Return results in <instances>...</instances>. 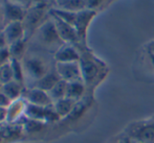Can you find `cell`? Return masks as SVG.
<instances>
[{"label": "cell", "instance_id": "1", "mask_svg": "<svg viewBox=\"0 0 154 143\" xmlns=\"http://www.w3.org/2000/svg\"><path fill=\"white\" fill-rule=\"evenodd\" d=\"M81 53L80 58V66H81L82 77L86 87L94 85L95 83L102 79L104 74V64L101 63L91 52L86 50V46L83 47V50L79 49Z\"/></svg>", "mask_w": 154, "mask_h": 143}, {"label": "cell", "instance_id": "2", "mask_svg": "<svg viewBox=\"0 0 154 143\" xmlns=\"http://www.w3.org/2000/svg\"><path fill=\"white\" fill-rule=\"evenodd\" d=\"M49 12H51L49 3L45 0L35 4L27 10L26 15L22 21L25 29V39L34 31H36L47 20L46 16L49 15Z\"/></svg>", "mask_w": 154, "mask_h": 143}, {"label": "cell", "instance_id": "3", "mask_svg": "<svg viewBox=\"0 0 154 143\" xmlns=\"http://www.w3.org/2000/svg\"><path fill=\"white\" fill-rule=\"evenodd\" d=\"M22 65L23 70H24L25 82L32 81L34 83L32 87H35L37 82L40 81L45 74H47L51 71L44 58L38 55H25L22 60Z\"/></svg>", "mask_w": 154, "mask_h": 143}, {"label": "cell", "instance_id": "4", "mask_svg": "<svg viewBox=\"0 0 154 143\" xmlns=\"http://www.w3.org/2000/svg\"><path fill=\"white\" fill-rule=\"evenodd\" d=\"M36 34L39 42L46 47H51V48L56 47V49H58L64 44L58 34L51 14H49V18L36 30Z\"/></svg>", "mask_w": 154, "mask_h": 143}, {"label": "cell", "instance_id": "5", "mask_svg": "<svg viewBox=\"0 0 154 143\" xmlns=\"http://www.w3.org/2000/svg\"><path fill=\"white\" fill-rule=\"evenodd\" d=\"M134 142L154 143V121L144 120L134 123L128 130V135Z\"/></svg>", "mask_w": 154, "mask_h": 143}, {"label": "cell", "instance_id": "6", "mask_svg": "<svg viewBox=\"0 0 154 143\" xmlns=\"http://www.w3.org/2000/svg\"><path fill=\"white\" fill-rule=\"evenodd\" d=\"M51 14V13H49ZM51 17L53 18V21L55 23V26L57 28V31L59 34L60 38L63 41V43H67V44H72L75 46H83L81 44V41L78 36V32L72 25L68 24L67 22L63 21L62 19L58 18L55 15H51Z\"/></svg>", "mask_w": 154, "mask_h": 143}, {"label": "cell", "instance_id": "7", "mask_svg": "<svg viewBox=\"0 0 154 143\" xmlns=\"http://www.w3.org/2000/svg\"><path fill=\"white\" fill-rule=\"evenodd\" d=\"M97 10H84L77 13L73 27L77 30L78 36H79V39L81 41V44L83 46H86V38H87L88 27H89L91 21L94 19V17L97 16Z\"/></svg>", "mask_w": 154, "mask_h": 143}, {"label": "cell", "instance_id": "8", "mask_svg": "<svg viewBox=\"0 0 154 143\" xmlns=\"http://www.w3.org/2000/svg\"><path fill=\"white\" fill-rule=\"evenodd\" d=\"M55 69L58 74H59L60 79L67 82V83L83 81L81 66H80V61L79 62H69V63H56Z\"/></svg>", "mask_w": 154, "mask_h": 143}, {"label": "cell", "instance_id": "9", "mask_svg": "<svg viewBox=\"0 0 154 143\" xmlns=\"http://www.w3.org/2000/svg\"><path fill=\"white\" fill-rule=\"evenodd\" d=\"M1 5L3 10L4 19H5V24L10 22H17V21L22 22L26 15L27 8L10 0H2Z\"/></svg>", "mask_w": 154, "mask_h": 143}, {"label": "cell", "instance_id": "10", "mask_svg": "<svg viewBox=\"0 0 154 143\" xmlns=\"http://www.w3.org/2000/svg\"><path fill=\"white\" fill-rule=\"evenodd\" d=\"M23 98L26 100L27 103L38 107H51L54 105V101L51 100L48 92L44 90H41L36 87L29 88L24 92V97Z\"/></svg>", "mask_w": 154, "mask_h": 143}, {"label": "cell", "instance_id": "11", "mask_svg": "<svg viewBox=\"0 0 154 143\" xmlns=\"http://www.w3.org/2000/svg\"><path fill=\"white\" fill-rule=\"evenodd\" d=\"M81 58V53L78 46L72 44L64 43L60 46L54 55V60L56 63H69V62H79Z\"/></svg>", "mask_w": 154, "mask_h": 143}, {"label": "cell", "instance_id": "12", "mask_svg": "<svg viewBox=\"0 0 154 143\" xmlns=\"http://www.w3.org/2000/svg\"><path fill=\"white\" fill-rule=\"evenodd\" d=\"M2 30H3V34L5 36L6 42L8 45L25 39V29L23 23L20 21L8 23Z\"/></svg>", "mask_w": 154, "mask_h": 143}, {"label": "cell", "instance_id": "13", "mask_svg": "<svg viewBox=\"0 0 154 143\" xmlns=\"http://www.w3.org/2000/svg\"><path fill=\"white\" fill-rule=\"evenodd\" d=\"M0 90L8 97L11 101H15L17 99L22 98V95H24V85L19 82L11 81L8 83H5L0 87Z\"/></svg>", "mask_w": 154, "mask_h": 143}, {"label": "cell", "instance_id": "14", "mask_svg": "<svg viewBox=\"0 0 154 143\" xmlns=\"http://www.w3.org/2000/svg\"><path fill=\"white\" fill-rule=\"evenodd\" d=\"M75 103L77 101L73 100V99H70L68 97H64V98L60 99V100L55 101L53 105V108L55 110L56 114L58 115V117L63 118V117L68 116L73 111Z\"/></svg>", "mask_w": 154, "mask_h": 143}, {"label": "cell", "instance_id": "15", "mask_svg": "<svg viewBox=\"0 0 154 143\" xmlns=\"http://www.w3.org/2000/svg\"><path fill=\"white\" fill-rule=\"evenodd\" d=\"M60 81H61V79H60L59 74L57 73L56 69L54 68L53 70L49 71L47 74H45L40 81L37 82V84L35 85V87L41 89V90L46 91V92H49V91L57 85Z\"/></svg>", "mask_w": 154, "mask_h": 143}, {"label": "cell", "instance_id": "16", "mask_svg": "<svg viewBox=\"0 0 154 143\" xmlns=\"http://www.w3.org/2000/svg\"><path fill=\"white\" fill-rule=\"evenodd\" d=\"M54 5H55V8L73 13L86 10L85 0H57L54 3Z\"/></svg>", "mask_w": 154, "mask_h": 143}, {"label": "cell", "instance_id": "17", "mask_svg": "<svg viewBox=\"0 0 154 143\" xmlns=\"http://www.w3.org/2000/svg\"><path fill=\"white\" fill-rule=\"evenodd\" d=\"M86 85L83 81H77V82H70L67 83V91H66V97L73 100L78 101L82 98L86 92Z\"/></svg>", "mask_w": 154, "mask_h": 143}, {"label": "cell", "instance_id": "18", "mask_svg": "<svg viewBox=\"0 0 154 143\" xmlns=\"http://www.w3.org/2000/svg\"><path fill=\"white\" fill-rule=\"evenodd\" d=\"M8 51H10L11 58L22 61L26 55V39L17 41L8 45Z\"/></svg>", "mask_w": 154, "mask_h": 143}, {"label": "cell", "instance_id": "19", "mask_svg": "<svg viewBox=\"0 0 154 143\" xmlns=\"http://www.w3.org/2000/svg\"><path fill=\"white\" fill-rule=\"evenodd\" d=\"M66 91H67V82L61 79L57 85L49 91L48 94L51 96V100L55 103V101L60 100V99L66 97Z\"/></svg>", "mask_w": 154, "mask_h": 143}, {"label": "cell", "instance_id": "20", "mask_svg": "<svg viewBox=\"0 0 154 143\" xmlns=\"http://www.w3.org/2000/svg\"><path fill=\"white\" fill-rule=\"evenodd\" d=\"M11 65L13 69V75H14V81L19 82V83L25 84V77H24V70H23L22 61L14 60L11 58Z\"/></svg>", "mask_w": 154, "mask_h": 143}, {"label": "cell", "instance_id": "21", "mask_svg": "<svg viewBox=\"0 0 154 143\" xmlns=\"http://www.w3.org/2000/svg\"><path fill=\"white\" fill-rule=\"evenodd\" d=\"M11 81H14V75H13V69L10 61L0 67V85H3Z\"/></svg>", "mask_w": 154, "mask_h": 143}, {"label": "cell", "instance_id": "22", "mask_svg": "<svg viewBox=\"0 0 154 143\" xmlns=\"http://www.w3.org/2000/svg\"><path fill=\"white\" fill-rule=\"evenodd\" d=\"M86 2V10H97L100 7L104 5L105 3L110 2V0H85Z\"/></svg>", "mask_w": 154, "mask_h": 143}, {"label": "cell", "instance_id": "23", "mask_svg": "<svg viewBox=\"0 0 154 143\" xmlns=\"http://www.w3.org/2000/svg\"><path fill=\"white\" fill-rule=\"evenodd\" d=\"M10 1H13V2H15V3L20 4V5L24 6L25 8H27V10H29V8L32 7V5L39 3V2L44 1V0H10Z\"/></svg>", "mask_w": 154, "mask_h": 143}, {"label": "cell", "instance_id": "24", "mask_svg": "<svg viewBox=\"0 0 154 143\" xmlns=\"http://www.w3.org/2000/svg\"><path fill=\"white\" fill-rule=\"evenodd\" d=\"M10 61H11V55H10V51H8V47L0 50V67L5 64V63L10 62Z\"/></svg>", "mask_w": 154, "mask_h": 143}, {"label": "cell", "instance_id": "25", "mask_svg": "<svg viewBox=\"0 0 154 143\" xmlns=\"http://www.w3.org/2000/svg\"><path fill=\"white\" fill-rule=\"evenodd\" d=\"M11 103H12V101H11L10 99H8V97L0 90V107L8 109V108L10 107Z\"/></svg>", "mask_w": 154, "mask_h": 143}, {"label": "cell", "instance_id": "26", "mask_svg": "<svg viewBox=\"0 0 154 143\" xmlns=\"http://www.w3.org/2000/svg\"><path fill=\"white\" fill-rule=\"evenodd\" d=\"M8 42H6V39L3 34V30H0V50L8 48Z\"/></svg>", "mask_w": 154, "mask_h": 143}, {"label": "cell", "instance_id": "27", "mask_svg": "<svg viewBox=\"0 0 154 143\" xmlns=\"http://www.w3.org/2000/svg\"><path fill=\"white\" fill-rule=\"evenodd\" d=\"M8 119V109L0 107V123Z\"/></svg>", "mask_w": 154, "mask_h": 143}, {"label": "cell", "instance_id": "28", "mask_svg": "<svg viewBox=\"0 0 154 143\" xmlns=\"http://www.w3.org/2000/svg\"><path fill=\"white\" fill-rule=\"evenodd\" d=\"M5 26V19H4L3 10H2V5H0V30H2Z\"/></svg>", "mask_w": 154, "mask_h": 143}, {"label": "cell", "instance_id": "29", "mask_svg": "<svg viewBox=\"0 0 154 143\" xmlns=\"http://www.w3.org/2000/svg\"><path fill=\"white\" fill-rule=\"evenodd\" d=\"M116 143H135V142H134L133 140H132L131 138L129 137V136H126V137L122 138L120 141L116 142Z\"/></svg>", "mask_w": 154, "mask_h": 143}, {"label": "cell", "instance_id": "30", "mask_svg": "<svg viewBox=\"0 0 154 143\" xmlns=\"http://www.w3.org/2000/svg\"><path fill=\"white\" fill-rule=\"evenodd\" d=\"M149 58H150L151 62H152V64L154 65V52L150 51V52H149Z\"/></svg>", "mask_w": 154, "mask_h": 143}, {"label": "cell", "instance_id": "31", "mask_svg": "<svg viewBox=\"0 0 154 143\" xmlns=\"http://www.w3.org/2000/svg\"><path fill=\"white\" fill-rule=\"evenodd\" d=\"M45 1H47L48 3H53V4H54L56 1H57V0H45Z\"/></svg>", "mask_w": 154, "mask_h": 143}, {"label": "cell", "instance_id": "32", "mask_svg": "<svg viewBox=\"0 0 154 143\" xmlns=\"http://www.w3.org/2000/svg\"><path fill=\"white\" fill-rule=\"evenodd\" d=\"M135 143H140V142H135Z\"/></svg>", "mask_w": 154, "mask_h": 143}]
</instances>
